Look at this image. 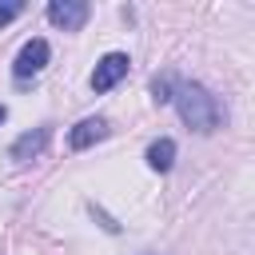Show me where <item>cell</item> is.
<instances>
[{"instance_id":"obj_1","label":"cell","mask_w":255,"mask_h":255,"mask_svg":"<svg viewBox=\"0 0 255 255\" xmlns=\"http://www.w3.org/2000/svg\"><path fill=\"white\" fill-rule=\"evenodd\" d=\"M171 100H175V108H179V116H183V124L191 131L207 135V131L219 128V104H215V96L203 84H179L171 92Z\"/></svg>"},{"instance_id":"obj_2","label":"cell","mask_w":255,"mask_h":255,"mask_svg":"<svg viewBox=\"0 0 255 255\" xmlns=\"http://www.w3.org/2000/svg\"><path fill=\"white\" fill-rule=\"evenodd\" d=\"M48 56H52V48H48V40H28L24 48H20V56H16V64H12V76L24 84L28 76H36L44 64H48Z\"/></svg>"},{"instance_id":"obj_3","label":"cell","mask_w":255,"mask_h":255,"mask_svg":"<svg viewBox=\"0 0 255 255\" xmlns=\"http://www.w3.org/2000/svg\"><path fill=\"white\" fill-rule=\"evenodd\" d=\"M128 64H131V60H128L124 52H108V56L96 64V72H92V88H96V92H112V88L128 76Z\"/></svg>"},{"instance_id":"obj_4","label":"cell","mask_w":255,"mask_h":255,"mask_svg":"<svg viewBox=\"0 0 255 255\" xmlns=\"http://www.w3.org/2000/svg\"><path fill=\"white\" fill-rule=\"evenodd\" d=\"M48 20L64 32H80L84 20H88V4L84 0H52L48 4Z\"/></svg>"},{"instance_id":"obj_5","label":"cell","mask_w":255,"mask_h":255,"mask_svg":"<svg viewBox=\"0 0 255 255\" xmlns=\"http://www.w3.org/2000/svg\"><path fill=\"white\" fill-rule=\"evenodd\" d=\"M108 135V124L100 120V116H88V120H80L72 131H68V143L76 147V151H84V147H92V143H100Z\"/></svg>"},{"instance_id":"obj_6","label":"cell","mask_w":255,"mask_h":255,"mask_svg":"<svg viewBox=\"0 0 255 255\" xmlns=\"http://www.w3.org/2000/svg\"><path fill=\"white\" fill-rule=\"evenodd\" d=\"M44 143H48V128L24 131V135L12 143V159H16V163H28V159H36V155L44 151Z\"/></svg>"},{"instance_id":"obj_7","label":"cell","mask_w":255,"mask_h":255,"mask_svg":"<svg viewBox=\"0 0 255 255\" xmlns=\"http://www.w3.org/2000/svg\"><path fill=\"white\" fill-rule=\"evenodd\" d=\"M175 163V143L171 139H155L151 147H147V167L151 171H167Z\"/></svg>"},{"instance_id":"obj_8","label":"cell","mask_w":255,"mask_h":255,"mask_svg":"<svg viewBox=\"0 0 255 255\" xmlns=\"http://www.w3.org/2000/svg\"><path fill=\"white\" fill-rule=\"evenodd\" d=\"M151 100L155 104H167L171 100V76H155L151 80Z\"/></svg>"},{"instance_id":"obj_9","label":"cell","mask_w":255,"mask_h":255,"mask_svg":"<svg viewBox=\"0 0 255 255\" xmlns=\"http://www.w3.org/2000/svg\"><path fill=\"white\" fill-rule=\"evenodd\" d=\"M20 12H24V4H20V0H8V4H0V28H4V24H12Z\"/></svg>"},{"instance_id":"obj_10","label":"cell","mask_w":255,"mask_h":255,"mask_svg":"<svg viewBox=\"0 0 255 255\" xmlns=\"http://www.w3.org/2000/svg\"><path fill=\"white\" fill-rule=\"evenodd\" d=\"M4 116H8V112H4V104H0V124H4Z\"/></svg>"}]
</instances>
